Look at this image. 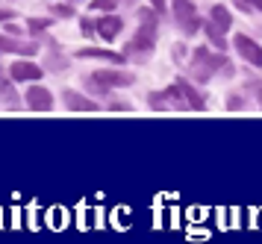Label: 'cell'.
<instances>
[{
    "label": "cell",
    "mask_w": 262,
    "mask_h": 244,
    "mask_svg": "<svg viewBox=\"0 0 262 244\" xmlns=\"http://www.w3.org/2000/svg\"><path fill=\"white\" fill-rule=\"evenodd\" d=\"M139 15H142V30H139L136 38L127 45V50H133V53H144V50H150V47H154V38H156L154 12H139Z\"/></svg>",
    "instance_id": "cell-1"
},
{
    "label": "cell",
    "mask_w": 262,
    "mask_h": 244,
    "mask_svg": "<svg viewBox=\"0 0 262 244\" xmlns=\"http://www.w3.org/2000/svg\"><path fill=\"white\" fill-rule=\"evenodd\" d=\"M27 106H30L33 112H50V109H53V94H50L45 85H33V88L27 92Z\"/></svg>",
    "instance_id": "cell-2"
},
{
    "label": "cell",
    "mask_w": 262,
    "mask_h": 244,
    "mask_svg": "<svg viewBox=\"0 0 262 244\" xmlns=\"http://www.w3.org/2000/svg\"><path fill=\"white\" fill-rule=\"evenodd\" d=\"M174 12H177V21L186 33H194L198 30V12L191 6V0H177L174 3Z\"/></svg>",
    "instance_id": "cell-3"
},
{
    "label": "cell",
    "mask_w": 262,
    "mask_h": 244,
    "mask_svg": "<svg viewBox=\"0 0 262 244\" xmlns=\"http://www.w3.org/2000/svg\"><path fill=\"white\" fill-rule=\"evenodd\" d=\"M236 50L242 53V59H248L250 65L262 68V47L256 41H250L248 35H236Z\"/></svg>",
    "instance_id": "cell-4"
},
{
    "label": "cell",
    "mask_w": 262,
    "mask_h": 244,
    "mask_svg": "<svg viewBox=\"0 0 262 244\" xmlns=\"http://www.w3.org/2000/svg\"><path fill=\"white\" fill-rule=\"evenodd\" d=\"M92 82H97L100 88H112V85H130L133 77L130 74H121V71H95Z\"/></svg>",
    "instance_id": "cell-5"
},
{
    "label": "cell",
    "mask_w": 262,
    "mask_h": 244,
    "mask_svg": "<svg viewBox=\"0 0 262 244\" xmlns=\"http://www.w3.org/2000/svg\"><path fill=\"white\" fill-rule=\"evenodd\" d=\"M221 62H224V59L209 56L206 50H194V74H198L201 80H206V77H209L215 68H221Z\"/></svg>",
    "instance_id": "cell-6"
},
{
    "label": "cell",
    "mask_w": 262,
    "mask_h": 244,
    "mask_svg": "<svg viewBox=\"0 0 262 244\" xmlns=\"http://www.w3.org/2000/svg\"><path fill=\"white\" fill-rule=\"evenodd\" d=\"M9 77L18 82H27V80H38L41 77V68H38L36 62H12V68H9Z\"/></svg>",
    "instance_id": "cell-7"
},
{
    "label": "cell",
    "mask_w": 262,
    "mask_h": 244,
    "mask_svg": "<svg viewBox=\"0 0 262 244\" xmlns=\"http://www.w3.org/2000/svg\"><path fill=\"white\" fill-rule=\"evenodd\" d=\"M62 100H65V106H68L71 112H97L95 100H89V97H83V94H77V92H65Z\"/></svg>",
    "instance_id": "cell-8"
},
{
    "label": "cell",
    "mask_w": 262,
    "mask_h": 244,
    "mask_svg": "<svg viewBox=\"0 0 262 244\" xmlns=\"http://www.w3.org/2000/svg\"><path fill=\"white\" fill-rule=\"evenodd\" d=\"M121 18H115V15H106V18H100L97 21V33L103 35V38H115V35L121 33Z\"/></svg>",
    "instance_id": "cell-9"
},
{
    "label": "cell",
    "mask_w": 262,
    "mask_h": 244,
    "mask_svg": "<svg viewBox=\"0 0 262 244\" xmlns=\"http://www.w3.org/2000/svg\"><path fill=\"white\" fill-rule=\"evenodd\" d=\"M174 85H177L180 94L186 97V106H189V109H203V100H201V94L194 92V85H189L186 80H177Z\"/></svg>",
    "instance_id": "cell-10"
},
{
    "label": "cell",
    "mask_w": 262,
    "mask_h": 244,
    "mask_svg": "<svg viewBox=\"0 0 262 244\" xmlns=\"http://www.w3.org/2000/svg\"><path fill=\"white\" fill-rule=\"evenodd\" d=\"M80 56L83 59H106V62H121V53H112V50H95V47H85L80 50Z\"/></svg>",
    "instance_id": "cell-11"
},
{
    "label": "cell",
    "mask_w": 262,
    "mask_h": 244,
    "mask_svg": "<svg viewBox=\"0 0 262 244\" xmlns=\"http://www.w3.org/2000/svg\"><path fill=\"white\" fill-rule=\"evenodd\" d=\"M212 24H215V27H221V30H230L233 15H230L224 6H212Z\"/></svg>",
    "instance_id": "cell-12"
},
{
    "label": "cell",
    "mask_w": 262,
    "mask_h": 244,
    "mask_svg": "<svg viewBox=\"0 0 262 244\" xmlns=\"http://www.w3.org/2000/svg\"><path fill=\"white\" fill-rule=\"evenodd\" d=\"M0 50H15V53H36V47H33V45H21V41L3 38V35H0Z\"/></svg>",
    "instance_id": "cell-13"
},
{
    "label": "cell",
    "mask_w": 262,
    "mask_h": 244,
    "mask_svg": "<svg viewBox=\"0 0 262 244\" xmlns=\"http://www.w3.org/2000/svg\"><path fill=\"white\" fill-rule=\"evenodd\" d=\"M0 100H3L6 106H12V109L18 106V97H15V92H12V88H9L3 80H0Z\"/></svg>",
    "instance_id": "cell-14"
},
{
    "label": "cell",
    "mask_w": 262,
    "mask_h": 244,
    "mask_svg": "<svg viewBox=\"0 0 262 244\" xmlns=\"http://www.w3.org/2000/svg\"><path fill=\"white\" fill-rule=\"evenodd\" d=\"M206 35L212 38L215 47H224V30L221 27H215V24H206Z\"/></svg>",
    "instance_id": "cell-15"
},
{
    "label": "cell",
    "mask_w": 262,
    "mask_h": 244,
    "mask_svg": "<svg viewBox=\"0 0 262 244\" xmlns=\"http://www.w3.org/2000/svg\"><path fill=\"white\" fill-rule=\"evenodd\" d=\"M118 6V0H92V9H97V12H112Z\"/></svg>",
    "instance_id": "cell-16"
},
{
    "label": "cell",
    "mask_w": 262,
    "mask_h": 244,
    "mask_svg": "<svg viewBox=\"0 0 262 244\" xmlns=\"http://www.w3.org/2000/svg\"><path fill=\"white\" fill-rule=\"evenodd\" d=\"M53 15H59V18H68V15H74V12H71V6H65V3L59 6V3H56V6H53Z\"/></svg>",
    "instance_id": "cell-17"
},
{
    "label": "cell",
    "mask_w": 262,
    "mask_h": 244,
    "mask_svg": "<svg viewBox=\"0 0 262 244\" xmlns=\"http://www.w3.org/2000/svg\"><path fill=\"white\" fill-rule=\"evenodd\" d=\"M45 27H48V21H36V18L30 21V30H33V33H36V30H45Z\"/></svg>",
    "instance_id": "cell-18"
},
{
    "label": "cell",
    "mask_w": 262,
    "mask_h": 244,
    "mask_svg": "<svg viewBox=\"0 0 262 244\" xmlns=\"http://www.w3.org/2000/svg\"><path fill=\"white\" fill-rule=\"evenodd\" d=\"M256 6V9H262V0H238V6Z\"/></svg>",
    "instance_id": "cell-19"
},
{
    "label": "cell",
    "mask_w": 262,
    "mask_h": 244,
    "mask_svg": "<svg viewBox=\"0 0 262 244\" xmlns=\"http://www.w3.org/2000/svg\"><path fill=\"white\" fill-rule=\"evenodd\" d=\"M150 6H154L156 12H162V9H165V0H150Z\"/></svg>",
    "instance_id": "cell-20"
},
{
    "label": "cell",
    "mask_w": 262,
    "mask_h": 244,
    "mask_svg": "<svg viewBox=\"0 0 262 244\" xmlns=\"http://www.w3.org/2000/svg\"><path fill=\"white\" fill-rule=\"evenodd\" d=\"M9 18V12H0V21H6Z\"/></svg>",
    "instance_id": "cell-21"
}]
</instances>
